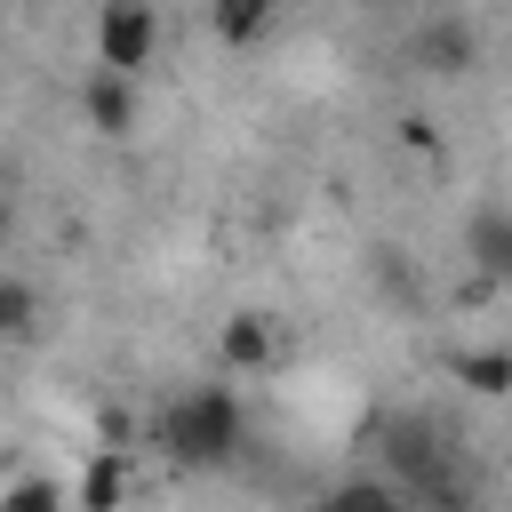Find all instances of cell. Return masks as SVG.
I'll list each match as a JSON object with an SVG mask.
<instances>
[{
    "label": "cell",
    "instance_id": "obj_1",
    "mask_svg": "<svg viewBox=\"0 0 512 512\" xmlns=\"http://www.w3.org/2000/svg\"><path fill=\"white\" fill-rule=\"evenodd\" d=\"M248 440V408L232 384H184L168 408H160V448L184 464V472H224Z\"/></svg>",
    "mask_w": 512,
    "mask_h": 512
},
{
    "label": "cell",
    "instance_id": "obj_2",
    "mask_svg": "<svg viewBox=\"0 0 512 512\" xmlns=\"http://www.w3.org/2000/svg\"><path fill=\"white\" fill-rule=\"evenodd\" d=\"M152 48H160V8H144V0H112V8H96V72L136 80V72L152 64Z\"/></svg>",
    "mask_w": 512,
    "mask_h": 512
},
{
    "label": "cell",
    "instance_id": "obj_3",
    "mask_svg": "<svg viewBox=\"0 0 512 512\" xmlns=\"http://www.w3.org/2000/svg\"><path fill=\"white\" fill-rule=\"evenodd\" d=\"M80 112H88V128H96V136H128V128H136V80L96 72V80L80 88Z\"/></svg>",
    "mask_w": 512,
    "mask_h": 512
},
{
    "label": "cell",
    "instance_id": "obj_4",
    "mask_svg": "<svg viewBox=\"0 0 512 512\" xmlns=\"http://www.w3.org/2000/svg\"><path fill=\"white\" fill-rule=\"evenodd\" d=\"M216 352H224L232 376H264V368H272V320H264V312H232L224 336H216Z\"/></svg>",
    "mask_w": 512,
    "mask_h": 512
},
{
    "label": "cell",
    "instance_id": "obj_5",
    "mask_svg": "<svg viewBox=\"0 0 512 512\" xmlns=\"http://www.w3.org/2000/svg\"><path fill=\"white\" fill-rule=\"evenodd\" d=\"M128 496V448H96L88 472L72 480V512H120Z\"/></svg>",
    "mask_w": 512,
    "mask_h": 512
},
{
    "label": "cell",
    "instance_id": "obj_6",
    "mask_svg": "<svg viewBox=\"0 0 512 512\" xmlns=\"http://www.w3.org/2000/svg\"><path fill=\"white\" fill-rule=\"evenodd\" d=\"M448 376H456L464 392L496 400V392H512V352H504V344H472V352H448Z\"/></svg>",
    "mask_w": 512,
    "mask_h": 512
},
{
    "label": "cell",
    "instance_id": "obj_7",
    "mask_svg": "<svg viewBox=\"0 0 512 512\" xmlns=\"http://www.w3.org/2000/svg\"><path fill=\"white\" fill-rule=\"evenodd\" d=\"M464 256H472L480 272L512 280V208H480V216H472V232H464Z\"/></svg>",
    "mask_w": 512,
    "mask_h": 512
},
{
    "label": "cell",
    "instance_id": "obj_8",
    "mask_svg": "<svg viewBox=\"0 0 512 512\" xmlns=\"http://www.w3.org/2000/svg\"><path fill=\"white\" fill-rule=\"evenodd\" d=\"M0 512H72V488L48 480V472H24V480L0 488Z\"/></svg>",
    "mask_w": 512,
    "mask_h": 512
},
{
    "label": "cell",
    "instance_id": "obj_9",
    "mask_svg": "<svg viewBox=\"0 0 512 512\" xmlns=\"http://www.w3.org/2000/svg\"><path fill=\"white\" fill-rule=\"evenodd\" d=\"M328 512H416L408 504V488H392V480H344L336 496H320Z\"/></svg>",
    "mask_w": 512,
    "mask_h": 512
},
{
    "label": "cell",
    "instance_id": "obj_10",
    "mask_svg": "<svg viewBox=\"0 0 512 512\" xmlns=\"http://www.w3.org/2000/svg\"><path fill=\"white\" fill-rule=\"evenodd\" d=\"M32 320H40V296H32L16 272H0V336L16 344V336H32Z\"/></svg>",
    "mask_w": 512,
    "mask_h": 512
},
{
    "label": "cell",
    "instance_id": "obj_11",
    "mask_svg": "<svg viewBox=\"0 0 512 512\" xmlns=\"http://www.w3.org/2000/svg\"><path fill=\"white\" fill-rule=\"evenodd\" d=\"M264 24H272L264 0H232V8H216V32H224V40H264Z\"/></svg>",
    "mask_w": 512,
    "mask_h": 512
},
{
    "label": "cell",
    "instance_id": "obj_12",
    "mask_svg": "<svg viewBox=\"0 0 512 512\" xmlns=\"http://www.w3.org/2000/svg\"><path fill=\"white\" fill-rule=\"evenodd\" d=\"M424 56H432L440 72H464V56H472V32H464V24H432V32H424Z\"/></svg>",
    "mask_w": 512,
    "mask_h": 512
},
{
    "label": "cell",
    "instance_id": "obj_13",
    "mask_svg": "<svg viewBox=\"0 0 512 512\" xmlns=\"http://www.w3.org/2000/svg\"><path fill=\"white\" fill-rule=\"evenodd\" d=\"M0 216H8V192H0Z\"/></svg>",
    "mask_w": 512,
    "mask_h": 512
},
{
    "label": "cell",
    "instance_id": "obj_14",
    "mask_svg": "<svg viewBox=\"0 0 512 512\" xmlns=\"http://www.w3.org/2000/svg\"><path fill=\"white\" fill-rule=\"evenodd\" d=\"M312 512H328V504H312Z\"/></svg>",
    "mask_w": 512,
    "mask_h": 512
}]
</instances>
